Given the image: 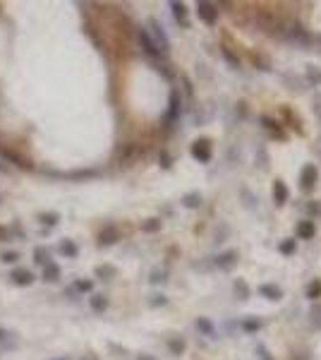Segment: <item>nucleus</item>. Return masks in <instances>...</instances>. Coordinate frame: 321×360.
I'll return each instance as SVG.
<instances>
[{
    "label": "nucleus",
    "mask_w": 321,
    "mask_h": 360,
    "mask_svg": "<svg viewBox=\"0 0 321 360\" xmlns=\"http://www.w3.org/2000/svg\"><path fill=\"white\" fill-rule=\"evenodd\" d=\"M151 281H154V283H163V281H165V274H163V271H154V274H151Z\"/></svg>",
    "instance_id": "obj_33"
},
{
    "label": "nucleus",
    "mask_w": 321,
    "mask_h": 360,
    "mask_svg": "<svg viewBox=\"0 0 321 360\" xmlns=\"http://www.w3.org/2000/svg\"><path fill=\"white\" fill-rule=\"evenodd\" d=\"M319 295H321V281L309 283V286H307V298H312V300H314V298H319Z\"/></svg>",
    "instance_id": "obj_24"
},
{
    "label": "nucleus",
    "mask_w": 321,
    "mask_h": 360,
    "mask_svg": "<svg viewBox=\"0 0 321 360\" xmlns=\"http://www.w3.org/2000/svg\"><path fill=\"white\" fill-rule=\"evenodd\" d=\"M197 14H199L201 22H206V24H216V19H218L216 5L206 2V0H199V2H197Z\"/></svg>",
    "instance_id": "obj_4"
},
{
    "label": "nucleus",
    "mask_w": 321,
    "mask_h": 360,
    "mask_svg": "<svg viewBox=\"0 0 321 360\" xmlns=\"http://www.w3.org/2000/svg\"><path fill=\"white\" fill-rule=\"evenodd\" d=\"M58 250H60V255H65V257H77V245H75L72 240H63Z\"/></svg>",
    "instance_id": "obj_15"
},
{
    "label": "nucleus",
    "mask_w": 321,
    "mask_h": 360,
    "mask_svg": "<svg viewBox=\"0 0 321 360\" xmlns=\"http://www.w3.org/2000/svg\"><path fill=\"white\" fill-rule=\"evenodd\" d=\"M137 36H139V43H142V48H144V53L151 58H160V51L156 48V43H154V39L149 36L147 29H139L137 31Z\"/></svg>",
    "instance_id": "obj_5"
},
{
    "label": "nucleus",
    "mask_w": 321,
    "mask_h": 360,
    "mask_svg": "<svg viewBox=\"0 0 321 360\" xmlns=\"http://www.w3.org/2000/svg\"><path fill=\"white\" fill-rule=\"evenodd\" d=\"M91 307H94L96 312H103L108 307V300L103 298V295H91Z\"/></svg>",
    "instance_id": "obj_22"
},
{
    "label": "nucleus",
    "mask_w": 321,
    "mask_h": 360,
    "mask_svg": "<svg viewBox=\"0 0 321 360\" xmlns=\"http://www.w3.org/2000/svg\"><path fill=\"white\" fill-rule=\"evenodd\" d=\"M0 260H2L5 264H14L17 260H19V255H17V252H2V255H0Z\"/></svg>",
    "instance_id": "obj_28"
},
{
    "label": "nucleus",
    "mask_w": 321,
    "mask_h": 360,
    "mask_svg": "<svg viewBox=\"0 0 321 360\" xmlns=\"http://www.w3.org/2000/svg\"><path fill=\"white\" fill-rule=\"evenodd\" d=\"M317 178H319V171L314 164H307V166L302 168V173H300V187L309 192V190H314V185H317Z\"/></svg>",
    "instance_id": "obj_2"
},
{
    "label": "nucleus",
    "mask_w": 321,
    "mask_h": 360,
    "mask_svg": "<svg viewBox=\"0 0 321 360\" xmlns=\"http://www.w3.org/2000/svg\"><path fill=\"white\" fill-rule=\"evenodd\" d=\"M278 250H281L283 255H293V252H295V240H293V238L283 240V243H281V248H278Z\"/></svg>",
    "instance_id": "obj_27"
},
{
    "label": "nucleus",
    "mask_w": 321,
    "mask_h": 360,
    "mask_svg": "<svg viewBox=\"0 0 321 360\" xmlns=\"http://www.w3.org/2000/svg\"><path fill=\"white\" fill-rule=\"evenodd\" d=\"M142 231L144 233H156V231H160V221L159 219H149V221L142 223Z\"/></svg>",
    "instance_id": "obj_21"
},
{
    "label": "nucleus",
    "mask_w": 321,
    "mask_h": 360,
    "mask_svg": "<svg viewBox=\"0 0 321 360\" xmlns=\"http://www.w3.org/2000/svg\"><path fill=\"white\" fill-rule=\"evenodd\" d=\"M39 221H43L46 226H58L60 216H58V214H53V211H43V214H39Z\"/></svg>",
    "instance_id": "obj_19"
},
{
    "label": "nucleus",
    "mask_w": 321,
    "mask_h": 360,
    "mask_svg": "<svg viewBox=\"0 0 321 360\" xmlns=\"http://www.w3.org/2000/svg\"><path fill=\"white\" fill-rule=\"evenodd\" d=\"M170 108H168V115H165V123H173V120H177V115H180V94L177 91H173L170 94V103H168Z\"/></svg>",
    "instance_id": "obj_8"
},
{
    "label": "nucleus",
    "mask_w": 321,
    "mask_h": 360,
    "mask_svg": "<svg viewBox=\"0 0 321 360\" xmlns=\"http://www.w3.org/2000/svg\"><path fill=\"white\" fill-rule=\"evenodd\" d=\"M182 204H185V207H189V209H197V207L201 204V194H199V192H189V194H185Z\"/></svg>",
    "instance_id": "obj_17"
},
{
    "label": "nucleus",
    "mask_w": 321,
    "mask_h": 360,
    "mask_svg": "<svg viewBox=\"0 0 321 360\" xmlns=\"http://www.w3.org/2000/svg\"><path fill=\"white\" fill-rule=\"evenodd\" d=\"M0 344H2V346H7V348H12L14 344H17V339H14L12 332H7V329H0Z\"/></svg>",
    "instance_id": "obj_18"
},
{
    "label": "nucleus",
    "mask_w": 321,
    "mask_h": 360,
    "mask_svg": "<svg viewBox=\"0 0 321 360\" xmlns=\"http://www.w3.org/2000/svg\"><path fill=\"white\" fill-rule=\"evenodd\" d=\"M192 156L201 161V164H209L211 161V142L209 139H197L192 144Z\"/></svg>",
    "instance_id": "obj_3"
},
{
    "label": "nucleus",
    "mask_w": 321,
    "mask_h": 360,
    "mask_svg": "<svg viewBox=\"0 0 321 360\" xmlns=\"http://www.w3.org/2000/svg\"><path fill=\"white\" fill-rule=\"evenodd\" d=\"M168 346H170V351H173L175 356H180V353L185 351V341H182V339H170Z\"/></svg>",
    "instance_id": "obj_25"
},
{
    "label": "nucleus",
    "mask_w": 321,
    "mask_h": 360,
    "mask_svg": "<svg viewBox=\"0 0 321 360\" xmlns=\"http://www.w3.org/2000/svg\"><path fill=\"white\" fill-rule=\"evenodd\" d=\"M51 360H67V358H51Z\"/></svg>",
    "instance_id": "obj_38"
},
{
    "label": "nucleus",
    "mask_w": 321,
    "mask_h": 360,
    "mask_svg": "<svg viewBox=\"0 0 321 360\" xmlns=\"http://www.w3.org/2000/svg\"><path fill=\"white\" fill-rule=\"evenodd\" d=\"M170 10H173V14L177 17V22H182V24L187 27V10H185V5H182V2H170Z\"/></svg>",
    "instance_id": "obj_13"
},
{
    "label": "nucleus",
    "mask_w": 321,
    "mask_h": 360,
    "mask_svg": "<svg viewBox=\"0 0 321 360\" xmlns=\"http://www.w3.org/2000/svg\"><path fill=\"white\" fill-rule=\"evenodd\" d=\"M238 262V252L235 250H228V252H223V255H218V260H216V264H218V269H233V264Z\"/></svg>",
    "instance_id": "obj_6"
},
{
    "label": "nucleus",
    "mask_w": 321,
    "mask_h": 360,
    "mask_svg": "<svg viewBox=\"0 0 321 360\" xmlns=\"http://www.w3.org/2000/svg\"><path fill=\"white\" fill-rule=\"evenodd\" d=\"M94 171H77V173H70V178H91Z\"/></svg>",
    "instance_id": "obj_32"
},
{
    "label": "nucleus",
    "mask_w": 321,
    "mask_h": 360,
    "mask_svg": "<svg viewBox=\"0 0 321 360\" xmlns=\"http://www.w3.org/2000/svg\"><path fill=\"white\" fill-rule=\"evenodd\" d=\"M197 329H201V332L206 334V336H211V339H214V336H216V329H214V324H211V322H209V319H206V317H199V319H197Z\"/></svg>",
    "instance_id": "obj_16"
},
{
    "label": "nucleus",
    "mask_w": 321,
    "mask_h": 360,
    "mask_svg": "<svg viewBox=\"0 0 321 360\" xmlns=\"http://www.w3.org/2000/svg\"><path fill=\"white\" fill-rule=\"evenodd\" d=\"M317 233V228H314V221H300L297 223V238H302V240H309V238H314Z\"/></svg>",
    "instance_id": "obj_9"
},
{
    "label": "nucleus",
    "mask_w": 321,
    "mask_h": 360,
    "mask_svg": "<svg viewBox=\"0 0 321 360\" xmlns=\"http://www.w3.org/2000/svg\"><path fill=\"white\" fill-rule=\"evenodd\" d=\"M259 293L264 295V298H268V300H278L283 295V291L278 288V286H273V283H264V286H259Z\"/></svg>",
    "instance_id": "obj_11"
},
{
    "label": "nucleus",
    "mask_w": 321,
    "mask_h": 360,
    "mask_svg": "<svg viewBox=\"0 0 321 360\" xmlns=\"http://www.w3.org/2000/svg\"><path fill=\"white\" fill-rule=\"evenodd\" d=\"M96 276H101V278H113L115 276V267H96Z\"/></svg>",
    "instance_id": "obj_23"
},
{
    "label": "nucleus",
    "mask_w": 321,
    "mask_h": 360,
    "mask_svg": "<svg viewBox=\"0 0 321 360\" xmlns=\"http://www.w3.org/2000/svg\"><path fill=\"white\" fill-rule=\"evenodd\" d=\"M165 303V298L163 295H156V300H151V305H163Z\"/></svg>",
    "instance_id": "obj_35"
},
{
    "label": "nucleus",
    "mask_w": 321,
    "mask_h": 360,
    "mask_svg": "<svg viewBox=\"0 0 321 360\" xmlns=\"http://www.w3.org/2000/svg\"><path fill=\"white\" fill-rule=\"evenodd\" d=\"M149 29H151V39H154V43H156V48H159L160 53H165L168 48H170V41H168V36H165V31H163V27H160L156 19H151L149 22Z\"/></svg>",
    "instance_id": "obj_1"
},
{
    "label": "nucleus",
    "mask_w": 321,
    "mask_h": 360,
    "mask_svg": "<svg viewBox=\"0 0 321 360\" xmlns=\"http://www.w3.org/2000/svg\"><path fill=\"white\" fill-rule=\"evenodd\" d=\"M0 171H2V173H7V166H5L2 161H0Z\"/></svg>",
    "instance_id": "obj_37"
},
{
    "label": "nucleus",
    "mask_w": 321,
    "mask_h": 360,
    "mask_svg": "<svg viewBox=\"0 0 321 360\" xmlns=\"http://www.w3.org/2000/svg\"><path fill=\"white\" fill-rule=\"evenodd\" d=\"M273 199H276V204H285L288 202V187H285L283 180L273 182Z\"/></svg>",
    "instance_id": "obj_10"
},
{
    "label": "nucleus",
    "mask_w": 321,
    "mask_h": 360,
    "mask_svg": "<svg viewBox=\"0 0 321 360\" xmlns=\"http://www.w3.org/2000/svg\"><path fill=\"white\" fill-rule=\"evenodd\" d=\"M223 56L228 58V63H230V65H233V68H238V65H240V63H238V58L233 56V53H230V51H228V48H223Z\"/></svg>",
    "instance_id": "obj_31"
},
{
    "label": "nucleus",
    "mask_w": 321,
    "mask_h": 360,
    "mask_svg": "<svg viewBox=\"0 0 321 360\" xmlns=\"http://www.w3.org/2000/svg\"><path fill=\"white\" fill-rule=\"evenodd\" d=\"M91 286H94L91 281H77V283H75V288H77V291H81V293H89V291H91Z\"/></svg>",
    "instance_id": "obj_30"
},
{
    "label": "nucleus",
    "mask_w": 321,
    "mask_h": 360,
    "mask_svg": "<svg viewBox=\"0 0 321 360\" xmlns=\"http://www.w3.org/2000/svg\"><path fill=\"white\" fill-rule=\"evenodd\" d=\"M242 327H244L247 332H256V329L261 327V322H259V319H247V322H242Z\"/></svg>",
    "instance_id": "obj_29"
},
{
    "label": "nucleus",
    "mask_w": 321,
    "mask_h": 360,
    "mask_svg": "<svg viewBox=\"0 0 321 360\" xmlns=\"http://www.w3.org/2000/svg\"><path fill=\"white\" fill-rule=\"evenodd\" d=\"M137 360H156L154 356H137Z\"/></svg>",
    "instance_id": "obj_36"
},
{
    "label": "nucleus",
    "mask_w": 321,
    "mask_h": 360,
    "mask_svg": "<svg viewBox=\"0 0 321 360\" xmlns=\"http://www.w3.org/2000/svg\"><path fill=\"white\" fill-rule=\"evenodd\" d=\"M160 166L170 168V156H168V154H160Z\"/></svg>",
    "instance_id": "obj_34"
},
{
    "label": "nucleus",
    "mask_w": 321,
    "mask_h": 360,
    "mask_svg": "<svg viewBox=\"0 0 321 360\" xmlns=\"http://www.w3.org/2000/svg\"><path fill=\"white\" fill-rule=\"evenodd\" d=\"M12 283H17V286H31V283H34V274L27 271V269H14Z\"/></svg>",
    "instance_id": "obj_7"
},
{
    "label": "nucleus",
    "mask_w": 321,
    "mask_h": 360,
    "mask_svg": "<svg viewBox=\"0 0 321 360\" xmlns=\"http://www.w3.org/2000/svg\"><path fill=\"white\" fill-rule=\"evenodd\" d=\"M98 240H101V245H113V243L118 240V231H115V226H106V228L101 231Z\"/></svg>",
    "instance_id": "obj_12"
},
{
    "label": "nucleus",
    "mask_w": 321,
    "mask_h": 360,
    "mask_svg": "<svg viewBox=\"0 0 321 360\" xmlns=\"http://www.w3.org/2000/svg\"><path fill=\"white\" fill-rule=\"evenodd\" d=\"M34 262L41 264V267H48V264H51V260H48V252H46L43 248L34 250Z\"/></svg>",
    "instance_id": "obj_20"
},
{
    "label": "nucleus",
    "mask_w": 321,
    "mask_h": 360,
    "mask_svg": "<svg viewBox=\"0 0 321 360\" xmlns=\"http://www.w3.org/2000/svg\"><path fill=\"white\" fill-rule=\"evenodd\" d=\"M235 291L240 293L242 300H247V298H249V288H247V283H244L242 278H238V281H235Z\"/></svg>",
    "instance_id": "obj_26"
},
{
    "label": "nucleus",
    "mask_w": 321,
    "mask_h": 360,
    "mask_svg": "<svg viewBox=\"0 0 321 360\" xmlns=\"http://www.w3.org/2000/svg\"><path fill=\"white\" fill-rule=\"evenodd\" d=\"M60 276V267L58 264H48V267H43V281H58Z\"/></svg>",
    "instance_id": "obj_14"
}]
</instances>
